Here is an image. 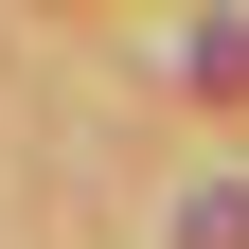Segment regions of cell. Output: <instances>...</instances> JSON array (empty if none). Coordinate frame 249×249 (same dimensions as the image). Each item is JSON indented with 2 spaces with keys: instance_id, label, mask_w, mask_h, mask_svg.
<instances>
[{
  "instance_id": "cell-1",
  "label": "cell",
  "mask_w": 249,
  "mask_h": 249,
  "mask_svg": "<svg viewBox=\"0 0 249 249\" xmlns=\"http://www.w3.org/2000/svg\"><path fill=\"white\" fill-rule=\"evenodd\" d=\"M178 89H196V107H249V18H196V36H178Z\"/></svg>"
},
{
  "instance_id": "cell-2",
  "label": "cell",
  "mask_w": 249,
  "mask_h": 249,
  "mask_svg": "<svg viewBox=\"0 0 249 249\" xmlns=\"http://www.w3.org/2000/svg\"><path fill=\"white\" fill-rule=\"evenodd\" d=\"M178 249H249V178H196L178 196Z\"/></svg>"
}]
</instances>
